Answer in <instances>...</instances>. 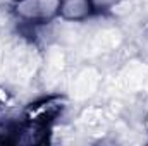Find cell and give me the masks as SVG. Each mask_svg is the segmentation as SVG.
<instances>
[{
	"instance_id": "1",
	"label": "cell",
	"mask_w": 148,
	"mask_h": 146,
	"mask_svg": "<svg viewBox=\"0 0 148 146\" xmlns=\"http://www.w3.org/2000/svg\"><path fill=\"white\" fill-rule=\"evenodd\" d=\"M60 12L67 19H81L90 14V2L88 0H66L60 7Z\"/></svg>"
}]
</instances>
